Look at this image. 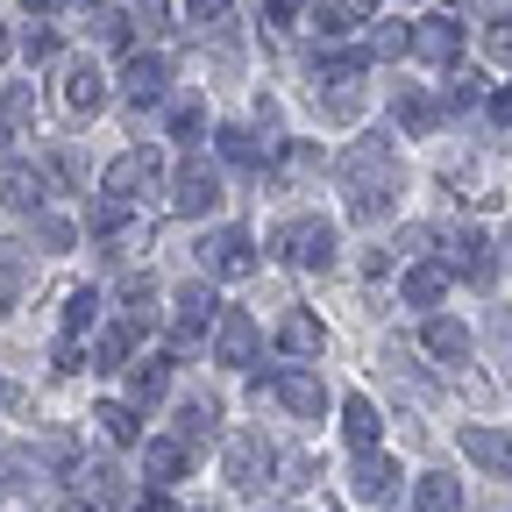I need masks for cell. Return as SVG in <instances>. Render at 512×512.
<instances>
[{"label": "cell", "mask_w": 512, "mask_h": 512, "mask_svg": "<svg viewBox=\"0 0 512 512\" xmlns=\"http://www.w3.org/2000/svg\"><path fill=\"white\" fill-rule=\"evenodd\" d=\"M399 185H406V171H399V150L384 143V136H363V143H349V157H342V192H349V214H356V221H377V214H392Z\"/></svg>", "instance_id": "cell-1"}, {"label": "cell", "mask_w": 512, "mask_h": 512, "mask_svg": "<svg viewBox=\"0 0 512 512\" xmlns=\"http://www.w3.org/2000/svg\"><path fill=\"white\" fill-rule=\"evenodd\" d=\"M221 470H228V484H235V491H256V484H264V477L278 470V448H271L264 434H256V427H235V434H228Z\"/></svg>", "instance_id": "cell-2"}, {"label": "cell", "mask_w": 512, "mask_h": 512, "mask_svg": "<svg viewBox=\"0 0 512 512\" xmlns=\"http://www.w3.org/2000/svg\"><path fill=\"white\" fill-rule=\"evenodd\" d=\"M278 256L299 271H328L335 264V228L328 221H285L278 228Z\"/></svg>", "instance_id": "cell-3"}, {"label": "cell", "mask_w": 512, "mask_h": 512, "mask_svg": "<svg viewBox=\"0 0 512 512\" xmlns=\"http://www.w3.org/2000/svg\"><path fill=\"white\" fill-rule=\"evenodd\" d=\"M157 178H164V157H157V150H121V157L107 164L100 185H107V200H114V207H128V200H143Z\"/></svg>", "instance_id": "cell-4"}, {"label": "cell", "mask_w": 512, "mask_h": 512, "mask_svg": "<svg viewBox=\"0 0 512 512\" xmlns=\"http://www.w3.org/2000/svg\"><path fill=\"white\" fill-rule=\"evenodd\" d=\"M214 320H221V299H214L207 285H185V292L171 299V342H178V349H200Z\"/></svg>", "instance_id": "cell-5"}, {"label": "cell", "mask_w": 512, "mask_h": 512, "mask_svg": "<svg viewBox=\"0 0 512 512\" xmlns=\"http://www.w3.org/2000/svg\"><path fill=\"white\" fill-rule=\"evenodd\" d=\"M441 271H463L470 285H491L498 278V256H491V242L477 228H448L441 235Z\"/></svg>", "instance_id": "cell-6"}, {"label": "cell", "mask_w": 512, "mask_h": 512, "mask_svg": "<svg viewBox=\"0 0 512 512\" xmlns=\"http://www.w3.org/2000/svg\"><path fill=\"white\" fill-rule=\"evenodd\" d=\"M171 207H178V214H214V207H221V171H214L207 157H185L178 178H171Z\"/></svg>", "instance_id": "cell-7"}, {"label": "cell", "mask_w": 512, "mask_h": 512, "mask_svg": "<svg viewBox=\"0 0 512 512\" xmlns=\"http://www.w3.org/2000/svg\"><path fill=\"white\" fill-rule=\"evenodd\" d=\"M413 57H427L434 72H456V57H463V22L456 15H427L413 29Z\"/></svg>", "instance_id": "cell-8"}, {"label": "cell", "mask_w": 512, "mask_h": 512, "mask_svg": "<svg viewBox=\"0 0 512 512\" xmlns=\"http://www.w3.org/2000/svg\"><path fill=\"white\" fill-rule=\"evenodd\" d=\"M200 264H207L214 278H249V271H256V242H249V228H221L214 242H200Z\"/></svg>", "instance_id": "cell-9"}, {"label": "cell", "mask_w": 512, "mask_h": 512, "mask_svg": "<svg viewBox=\"0 0 512 512\" xmlns=\"http://www.w3.org/2000/svg\"><path fill=\"white\" fill-rule=\"evenodd\" d=\"M264 384H271V392H278L299 420H320V413H328V384H320L313 370H271Z\"/></svg>", "instance_id": "cell-10"}, {"label": "cell", "mask_w": 512, "mask_h": 512, "mask_svg": "<svg viewBox=\"0 0 512 512\" xmlns=\"http://www.w3.org/2000/svg\"><path fill=\"white\" fill-rule=\"evenodd\" d=\"M214 356H221V363H249V356H256V320H249L242 306H221V320H214Z\"/></svg>", "instance_id": "cell-11"}, {"label": "cell", "mask_w": 512, "mask_h": 512, "mask_svg": "<svg viewBox=\"0 0 512 512\" xmlns=\"http://www.w3.org/2000/svg\"><path fill=\"white\" fill-rule=\"evenodd\" d=\"M363 22H377V0H313V29L320 36H349Z\"/></svg>", "instance_id": "cell-12"}, {"label": "cell", "mask_w": 512, "mask_h": 512, "mask_svg": "<svg viewBox=\"0 0 512 512\" xmlns=\"http://www.w3.org/2000/svg\"><path fill=\"white\" fill-rule=\"evenodd\" d=\"M463 456H470L477 470L512 477V434H498V427H463Z\"/></svg>", "instance_id": "cell-13"}, {"label": "cell", "mask_w": 512, "mask_h": 512, "mask_svg": "<svg viewBox=\"0 0 512 512\" xmlns=\"http://www.w3.org/2000/svg\"><path fill=\"white\" fill-rule=\"evenodd\" d=\"M100 100H107V79H100V64H93V57L64 64V107H72V114H93Z\"/></svg>", "instance_id": "cell-14"}, {"label": "cell", "mask_w": 512, "mask_h": 512, "mask_svg": "<svg viewBox=\"0 0 512 512\" xmlns=\"http://www.w3.org/2000/svg\"><path fill=\"white\" fill-rule=\"evenodd\" d=\"M356 498L363 505H392L399 498V463L392 456H363L356 463Z\"/></svg>", "instance_id": "cell-15"}, {"label": "cell", "mask_w": 512, "mask_h": 512, "mask_svg": "<svg viewBox=\"0 0 512 512\" xmlns=\"http://www.w3.org/2000/svg\"><path fill=\"white\" fill-rule=\"evenodd\" d=\"M0 207H15V214H36L43 207V178L29 171V164H0Z\"/></svg>", "instance_id": "cell-16"}, {"label": "cell", "mask_w": 512, "mask_h": 512, "mask_svg": "<svg viewBox=\"0 0 512 512\" xmlns=\"http://www.w3.org/2000/svg\"><path fill=\"white\" fill-rule=\"evenodd\" d=\"M164 93H171V64H164V57H128V100L150 107V100H164Z\"/></svg>", "instance_id": "cell-17"}, {"label": "cell", "mask_w": 512, "mask_h": 512, "mask_svg": "<svg viewBox=\"0 0 512 512\" xmlns=\"http://www.w3.org/2000/svg\"><path fill=\"white\" fill-rule=\"evenodd\" d=\"M420 349L441 356V363H463V356H470V328H463V320H441V313H434L427 328H420Z\"/></svg>", "instance_id": "cell-18"}, {"label": "cell", "mask_w": 512, "mask_h": 512, "mask_svg": "<svg viewBox=\"0 0 512 512\" xmlns=\"http://www.w3.org/2000/svg\"><path fill=\"white\" fill-rule=\"evenodd\" d=\"M136 335H143L136 320H107V328L93 335V370H121V363H128V349H136Z\"/></svg>", "instance_id": "cell-19"}, {"label": "cell", "mask_w": 512, "mask_h": 512, "mask_svg": "<svg viewBox=\"0 0 512 512\" xmlns=\"http://www.w3.org/2000/svg\"><path fill=\"white\" fill-rule=\"evenodd\" d=\"M320 342H328V335H320L313 313H285V320H278V349H285V356H320Z\"/></svg>", "instance_id": "cell-20"}, {"label": "cell", "mask_w": 512, "mask_h": 512, "mask_svg": "<svg viewBox=\"0 0 512 512\" xmlns=\"http://www.w3.org/2000/svg\"><path fill=\"white\" fill-rule=\"evenodd\" d=\"M214 427H221V406L214 399H192V406H178V448H192V441H214Z\"/></svg>", "instance_id": "cell-21"}, {"label": "cell", "mask_w": 512, "mask_h": 512, "mask_svg": "<svg viewBox=\"0 0 512 512\" xmlns=\"http://www.w3.org/2000/svg\"><path fill=\"white\" fill-rule=\"evenodd\" d=\"M413 505H420V512H463V491H456V477H448V470H427V477L413 484Z\"/></svg>", "instance_id": "cell-22"}, {"label": "cell", "mask_w": 512, "mask_h": 512, "mask_svg": "<svg viewBox=\"0 0 512 512\" xmlns=\"http://www.w3.org/2000/svg\"><path fill=\"white\" fill-rule=\"evenodd\" d=\"M392 114H399V128H406V136H434V121H441V107H434L427 93H413V86L392 100Z\"/></svg>", "instance_id": "cell-23"}, {"label": "cell", "mask_w": 512, "mask_h": 512, "mask_svg": "<svg viewBox=\"0 0 512 512\" xmlns=\"http://www.w3.org/2000/svg\"><path fill=\"white\" fill-rule=\"evenodd\" d=\"M342 427H349V441L363 448V456H370V448H377V434H384V420H377V406H370L363 392H356V399L342 406Z\"/></svg>", "instance_id": "cell-24"}, {"label": "cell", "mask_w": 512, "mask_h": 512, "mask_svg": "<svg viewBox=\"0 0 512 512\" xmlns=\"http://www.w3.org/2000/svg\"><path fill=\"white\" fill-rule=\"evenodd\" d=\"M93 420H100V434H107L114 448H136V441H143V427H136V406H121V399H107Z\"/></svg>", "instance_id": "cell-25"}, {"label": "cell", "mask_w": 512, "mask_h": 512, "mask_svg": "<svg viewBox=\"0 0 512 512\" xmlns=\"http://www.w3.org/2000/svg\"><path fill=\"white\" fill-rule=\"evenodd\" d=\"M150 313H157V285H150L143 271H128V278H121V320H136V328H143Z\"/></svg>", "instance_id": "cell-26"}, {"label": "cell", "mask_w": 512, "mask_h": 512, "mask_svg": "<svg viewBox=\"0 0 512 512\" xmlns=\"http://www.w3.org/2000/svg\"><path fill=\"white\" fill-rule=\"evenodd\" d=\"M441 299H448V271H441V264L406 271V306H441Z\"/></svg>", "instance_id": "cell-27"}, {"label": "cell", "mask_w": 512, "mask_h": 512, "mask_svg": "<svg viewBox=\"0 0 512 512\" xmlns=\"http://www.w3.org/2000/svg\"><path fill=\"white\" fill-rule=\"evenodd\" d=\"M178 477H185V448H178L171 434H157V441H150V484L164 491V484H178Z\"/></svg>", "instance_id": "cell-28"}, {"label": "cell", "mask_w": 512, "mask_h": 512, "mask_svg": "<svg viewBox=\"0 0 512 512\" xmlns=\"http://www.w3.org/2000/svg\"><path fill=\"white\" fill-rule=\"evenodd\" d=\"M214 143H221V157H228V164H242V171H264V143H256L249 128H221Z\"/></svg>", "instance_id": "cell-29"}, {"label": "cell", "mask_w": 512, "mask_h": 512, "mask_svg": "<svg viewBox=\"0 0 512 512\" xmlns=\"http://www.w3.org/2000/svg\"><path fill=\"white\" fill-rule=\"evenodd\" d=\"M306 171H320V150H313V143H285V150L271 157V178H278V185H292V178H306Z\"/></svg>", "instance_id": "cell-30"}, {"label": "cell", "mask_w": 512, "mask_h": 512, "mask_svg": "<svg viewBox=\"0 0 512 512\" xmlns=\"http://www.w3.org/2000/svg\"><path fill=\"white\" fill-rule=\"evenodd\" d=\"M93 313H100V299L79 285V292H64V342H79L86 328H93Z\"/></svg>", "instance_id": "cell-31"}, {"label": "cell", "mask_w": 512, "mask_h": 512, "mask_svg": "<svg viewBox=\"0 0 512 512\" xmlns=\"http://www.w3.org/2000/svg\"><path fill=\"white\" fill-rule=\"evenodd\" d=\"M164 392H171V363H164V356H143V363H136V399L150 406V399H164Z\"/></svg>", "instance_id": "cell-32"}, {"label": "cell", "mask_w": 512, "mask_h": 512, "mask_svg": "<svg viewBox=\"0 0 512 512\" xmlns=\"http://www.w3.org/2000/svg\"><path fill=\"white\" fill-rule=\"evenodd\" d=\"M200 128H207V100H178L171 107V136L192 150V143H200Z\"/></svg>", "instance_id": "cell-33"}, {"label": "cell", "mask_w": 512, "mask_h": 512, "mask_svg": "<svg viewBox=\"0 0 512 512\" xmlns=\"http://www.w3.org/2000/svg\"><path fill=\"white\" fill-rule=\"evenodd\" d=\"M370 50H377V57H406V50H413V29H406V22H377V29H370Z\"/></svg>", "instance_id": "cell-34"}, {"label": "cell", "mask_w": 512, "mask_h": 512, "mask_svg": "<svg viewBox=\"0 0 512 512\" xmlns=\"http://www.w3.org/2000/svg\"><path fill=\"white\" fill-rule=\"evenodd\" d=\"M29 228H36V242L57 256V249H72V221H57V214H29Z\"/></svg>", "instance_id": "cell-35"}, {"label": "cell", "mask_w": 512, "mask_h": 512, "mask_svg": "<svg viewBox=\"0 0 512 512\" xmlns=\"http://www.w3.org/2000/svg\"><path fill=\"white\" fill-rule=\"evenodd\" d=\"M79 477H86L93 498H121V470H114V463H93V470H79Z\"/></svg>", "instance_id": "cell-36"}, {"label": "cell", "mask_w": 512, "mask_h": 512, "mask_svg": "<svg viewBox=\"0 0 512 512\" xmlns=\"http://www.w3.org/2000/svg\"><path fill=\"white\" fill-rule=\"evenodd\" d=\"M36 114V93L29 86H8V93H0V121H29Z\"/></svg>", "instance_id": "cell-37"}, {"label": "cell", "mask_w": 512, "mask_h": 512, "mask_svg": "<svg viewBox=\"0 0 512 512\" xmlns=\"http://www.w3.org/2000/svg\"><path fill=\"white\" fill-rule=\"evenodd\" d=\"M86 221H93V235H121V228H128V207H114V200H100V207H93Z\"/></svg>", "instance_id": "cell-38"}, {"label": "cell", "mask_w": 512, "mask_h": 512, "mask_svg": "<svg viewBox=\"0 0 512 512\" xmlns=\"http://www.w3.org/2000/svg\"><path fill=\"white\" fill-rule=\"evenodd\" d=\"M484 50H491V64H512V15L484 29Z\"/></svg>", "instance_id": "cell-39"}, {"label": "cell", "mask_w": 512, "mask_h": 512, "mask_svg": "<svg viewBox=\"0 0 512 512\" xmlns=\"http://www.w3.org/2000/svg\"><path fill=\"white\" fill-rule=\"evenodd\" d=\"M93 22H100V43H114V50H128V15H114V8H100Z\"/></svg>", "instance_id": "cell-40"}, {"label": "cell", "mask_w": 512, "mask_h": 512, "mask_svg": "<svg viewBox=\"0 0 512 512\" xmlns=\"http://www.w3.org/2000/svg\"><path fill=\"white\" fill-rule=\"evenodd\" d=\"M320 107H328L335 121H349V114H356V86H328V100H320Z\"/></svg>", "instance_id": "cell-41"}, {"label": "cell", "mask_w": 512, "mask_h": 512, "mask_svg": "<svg viewBox=\"0 0 512 512\" xmlns=\"http://www.w3.org/2000/svg\"><path fill=\"white\" fill-rule=\"evenodd\" d=\"M185 15L192 22H214V15H228V0H185Z\"/></svg>", "instance_id": "cell-42"}, {"label": "cell", "mask_w": 512, "mask_h": 512, "mask_svg": "<svg viewBox=\"0 0 512 512\" xmlns=\"http://www.w3.org/2000/svg\"><path fill=\"white\" fill-rule=\"evenodd\" d=\"M29 57H57V29H29Z\"/></svg>", "instance_id": "cell-43"}, {"label": "cell", "mask_w": 512, "mask_h": 512, "mask_svg": "<svg viewBox=\"0 0 512 512\" xmlns=\"http://www.w3.org/2000/svg\"><path fill=\"white\" fill-rule=\"evenodd\" d=\"M57 370H64V377L86 370V349H79V342H64V349H57Z\"/></svg>", "instance_id": "cell-44"}, {"label": "cell", "mask_w": 512, "mask_h": 512, "mask_svg": "<svg viewBox=\"0 0 512 512\" xmlns=\"http://www.w3.org/2000/svg\"><path fill=\"white\" fill-rule=\"evenodd\" d=\"M299 8H306V0H264V15H271V22H292Z\"/></svg>", "instance_id": "cell-45"}, {"label": "cell", "mask_w": 512, "mask_h": 512, "mask_svg": "<svg viewBox=\"0 0 512 512\" xmlns=\"http://www.w3.org/2000/svg\"><path fill=\"white\" fill-rule=\"evenodd\" d=\"M491 121H512V86H498V93H491Z\"/></svg>", "instance_id": "cell-46"}, {"label": "cell", "mask_w": 512, "mask_h": 512, "mask_svg": "<svg viewBox=\"0 0 512 512\" xmlns=\"http://www.w3.org/2000/svg\"><path fill=\"white\" fill-rule=\"evenodd\" d=\"M136 512H171V498L164 491H136Z\"/></svg>", "instance_id": "cell-47"}, {"label": "cell", "mask_w": 512, "mask_h": 512, "mask_svg": "<svg viewBox=\"0 0 512 512\" xmlns=\"http://www.w3.org/2000/svg\"><path fill=\"white\" fill-rule=\"evenodd\" d=\"M22 8H29V15H57V8H64V0H22Z\"/></svg>", "instance_id": "cell-48"}, {"label": "cell", "mask_w": 512, "mask_h": 512, "mask_svg": "<svg viewBox=\"0 0 512 512\" xmlns=\"http://www.w3.org/2000/svg\"><path fill=\"white\" fill-rule=\"evenodd\" d=\"M57 512H100V505H93V498H64Z\"/></svg>", "instance_id": "cell-49"}, {"label": "cell", "mask_w": 512, "mask_h": 512, "mask_svg": "<svg viewBox=\"0 0 512 512\" xmlns=\"http://www.w3.org/2000/svg\"><path fill=\"white\" fill-rule=\"evenodd\" d=\"M0 157H8V121H0Z\"/></svg>", "instance_id": "cell-50"}, {"label": "cell", "mask_w": 512, "mask_h": 512, "mask_svg": "<svg viewBox=\"0 0 512 512\" xmlns=\"http://www.w3.org/2000/svg\"><path fill=\"white\" fill-rule=\"evenodd\" d=\"M8 399H15V392H8V377H0V406H8Z\"/></svg>", "instance_id": "cell-51"}, {"label": "cell", "mask_w": 512, "mask_h": 512, "mask_svg": "<svg viewBox=\"0 0 512 512\" xmlns=\"http://www.w3.org/2000/svg\"><path fill=\"white\" fill-rule=\"evenodd\" d=\"M0 64H8V29H0Z\"/></svg>", "instance_id": "cell-52"}, {"label": "cell", "mask_w": 512, "mask_h": 512, "mask_svg": "<svg viewBox=\"0 0 512 512\" xmlns=\"http://www.w3.org/2000/svg\"><path fill=\"white\" fill-rule=\"evenodd\" d=\"M192 512H221V505H192Z\"/></svg>", "instance_id": "cell-53"}]
</instances>
